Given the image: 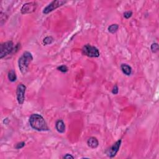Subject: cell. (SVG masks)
<instances>
[{"instance_id": "6da1fadb", "label": "cell", "mask_w": 159, "mask_h": 159, "mask_svg": "<svg viewBox=\"0 0 159 159\" xmlns=\"http://www.w3.org/2000/svg\"><path fill=\"white\" fill-rule=\"evenodd\" d=\"M30 125L32 129L38 131H47L49 129L44 118L40 114H33L29 117Z\"/></svg>"}, {"instance_id": "7a4b0ae2", "label": "cell", "mask_w": 159, "mask_h": 159, "mask_svg": "<svg viewBox=\"0 0 159 159\" xmlns=\"http://www.w3.org/2000/svg\"><path fill=\"white\" fill-rule=\"evenodd\" d=\"M32 60L33 57L32 53L28 51H25L19 58L18 65L20 71L23 74H25L27 72L29 64L32 61Z\"/></svg>"}, {"instance_id": "3957f363", "label": "cell", "mask_w": 159, "mask_h": 159, "mask_svg": "<svg viewBox=\"0 0 159 159\" xmlns=\"http://www.w3.org/2000/svg\"><path fill=\"white\" fill-rule=\"evenodd\" d=\"M82 52L86 56L92 58H96L99 57V50L94 46H91L90 44H87L82 49Z\"/></svg>"}, {"instance_id": "277c9868", "label": "cell", "mask_w": 159, "mask_h": 159, "mask_svg": "<svg viewBox=\"0 0 159 159\" xmlns=\"http://www.w3.org/2000/svg\"><path fill=\"white\" fill-rule=\"evenodd\" d=\"M14 44L12 41H8L1 44L0 47V58H3L14 51Z\"/></svg>"}, {"instance_id": "5b68a950", "label": "cell", "mask_w": 159, "mask_h": 159, "mask_svg": "<svg viewBox=\"0 0 159 159\" xmlns=\"http://www.w3.org/2000/svg\"><path fill=\"white\" fill-rule=\"evenodd\" d=\"M66 3V1H62V0H56V1H53L51 3H50L43 10L42 13L45 14H47L53 11V10L61 7L64 4Z\"/></svg>"}, {"instance_id": "8992f818", "label": "cell", "mask_w": 159, "mask_h": 159, "mask_svg": "<svg viewBox=\"0 0 159 159\" xmlns=\"http://www.w3.org/2000/svg\"><path fill=\"white\" fill-rule=\"evenodd\" d=\"M26 87L23 83L18 84L16 89L17 101L19 104H23L25 100V93H26Z\"/></svg>"}, {"instance_id": "52a82bcc", "label": "cell", "mask_w": 159, "mask_h": 159, "mask_svg": "<svg viewBox=\"0 0 159 159\" xmlns=\"http://www.w3.org/2000/svg\"><path fill=\"white\" fill-rule=\"evenodd\" d=\"M121 139L120 140H118L116 141L115 143H114L113 145L109 147L108 149H107L106 151V153L107 154V155L110 157V158H113L116 155L117 153L118 152L119 148L121 147Z\"/></svg>"}, {"instance_id": "ba28073f", "label": "cell", "mask_w": 159, "mask_h": 159, "mask_svg": "<svg viewBox=\"0 0 159 159\" xmlns=\"http://www.w3.org/2000/svg\"><path fill=\"white\" fill-rule=\"evenodd\" d=\"M37 4L35 2H31L25 3L21 8V13L23 14L32 13L36 11Z\"/></svg>"}, {"instance_id": "9c48e42d", "label": "cell", "mask_w": 159, "mask_h": 159, "mask_svg": "<svg viewBox=\"0 0 159 159\" xmlns=\"http://www.w3.org/2000/svg\"><path fill=\"white\" fill-rule=\"evenodd\" d=\"M87 144L89 147L92 148H96L99 146V142L96 137H91L88 139Z\"/></svg>"}, {"instance_id": "30bf717a", "label": "cell", "mask_w": 159, "mask_h": 159, "mask_svg": "<svg viewBox=\"0 0 159 159\" xmlns=\"http://www.w3.org/2000/svg\"><path fill=\"white\" fill-rule=\"evenodd\" d=\"M56 128L59 133H64L65 132V125L61 119L58 120L56 123Z\"/></svg>"}, {"instance_id": "8fae6325", "label": "cell", "mask_w": 159, "mask_h": 159, "mask_svg": "<svg viewBox=\"0 0 159 159\" xmlns=\"http://www.w3.org/2000/svg\"><path fill=\"white\" fill-rule=\"evenodd\" d=\"M121 69L123 73L127 76H130L132 73V69L131 67L126 63H122L121 65Z\"/></svg>"}, {"instance_id": "7c38bea8", "label": "cell", "mask_w": 159, "mask_h": 159, "mask_svg": "<svg viewBox=\"0 0 159 159\" xmlns=\"http://www.w3.org/2000/svg\"><path fill=\"white\" fill-rule=\"evenodd\" d=\"M8 79L10 82H14L16 81L17 76H16V72H15L14 70H11L8 72Z\"/></svg>"}, {"instance_id": "4fadbf2b", "label": "cell", "mask_w": 159, "mask_h": 159, "mask_svg": "<svg viewBox=\"0 0 159 159\" xmlns=\"http://www.w3.org/2000/svg\"><path fill=\"white\" fill-rule=\"evenodd\" d=\"M118 29H119L118 24H114L108 27V31L111 34H114L117 31Z\"/></svg>"}, {"instance_id": "5bb4252c", "label": "cell", "mask_w": 159, "mask_h": 159, "mask_svg": "<svg viewBox=\"0 0 159 159\" xmlns=\"http://www.w3.org/2000/svg\"><path fill=\"white\" fill-rule=\"evenodd\" d=\"M53 41V38L52 36H47L45 37L43 40V42L45 45H49L51 44Z\"/></svg>"}, {"instance_id": "9a60e30c", "label": "cell", "mask_w": 159, "mask_h": 159, "mask_svg": "<svg viewBox=\"0 0 159 159\" xmlns=\"http://www.w3.org/2000/svg\"><path fill=\"white\" fill-rule=\"evenodd\" d=\"M151 49L153 53H156L158 51V44L157 43L152 44Z\"/></svg>"}, {"instance_id": "2e32d148", "label": "cell", "mask_w": 159, "mask_h": 159, "mask_svg": "<svg viewBox=\"0 0 159 159\" xmlns=\"http://www.w3.org/2000/svg\"><path fill=\"white\" fill-rule=\"evenodd\" d=\"M57 70L58 71L61 72L62 73H66L68 71V67L66 66V65H61V66H59L57 67Z\"/></svg>"}, {"instance_id": "e0dca14e", "label": "cell", "mask_w": 159, "mask_h": 159, "mask_svg": "<svg viewBox=\"0 0 159 159\" xmlns=\"http://www.w3.org/2000/svg\"><path fill=\"white\" fill-rule=\"evenodd\" d=\"M132 12L131 11H128L124 13V17L126 19H129L132 16Z\"/></svg>"}, {"instance_id": "ac0fdd59", "label": "cell", "mask_w": 159, "mask_h": 159, "mask_svg": "<svg viewBox=\"0 0 159 159\" xmlns=\"http://www.w3.org/2000/svg\"><path fill=\"white\" fill-rule=\"evenodd\" d=\"M25 145H26V143H25L24 142H19L18 143L16 146H15V148H16V149H20V148H23Z\"/></svg>"}, {"instance_id": "d6986e66", "label": "cell", "mask_w": 159, "mask_h": 159, "mask_svg": "<svg viewBox=\"0 0 159 159\" xmlns=\"http://www.w3.org/2000/svg\"><path fill=\"white\" fill-rule=\"evenodd\" d=\"M119 92V88H118V87L117 85H115L114 87L113 90H112V93L113 94H117Z\"/></svg>"}, {"instance_id": "ffe728a7", "label": "cell", "mask_w": 159, "mask_h": 159, "mask_svg": "<svg viewBox=\"0 0 159 159\" xmlns=\"http://www.w3.org/2000/svg\"><path fill=\"white\" fill-rule=\"evenodd\" d=\"M63 158H74V157L72 156V155H70V154L67 153V154H66L65 155H64Z\"/></svg>"}]
</instances>
